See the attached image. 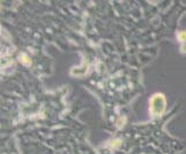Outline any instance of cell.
<instances>
[{
    "instance_id": "3957f363",
    "label": "cell",
    "mask_w": 186,
    "mask_h": 154,
    "mask_svg": "<svg viewBox=\"0 0 186 154\" xmlns=\"http://www.w3.org/2000/svg\"><path fill=\"white\" fill-rule=\"evenodd\" d=\"M179 38H180V40L185 41L186 40V32H180V34H179Z\"/></svg>"
},
{
    "instance_id": "7a4b0ae2",
    "label": "cell",
    "mask_w": 186,
    "mask_h": 154,
    "mask_svg": "<svg viewBox=\"0 0 186 154\" xmlns=\"http://www.w3.org/2000/svg\"><path fill=\"white\" fill-rule=\"evenodd\" d=\"M20 61L22 62V63H24V65H28L29 63V60H28V57L24 55V54H22V55H20Z\"/></svg>"
},
{
    "instance_id": "6da1fadb",
    "label": "cell",
    "mask_w": 186,
    "mask_h": 154,
    "mask_svg": "<svg viewBox=\"0 0 186 154\" xmlns=\"http://www.w3.org/2000/svg\"><path fill=\"white\" fill-rule=\"evenodd\" d=\"M164 107H165V100L162 94H155L150 100V109L156 115H159L163 113Z\"/></svg>"
}]
</instances>
